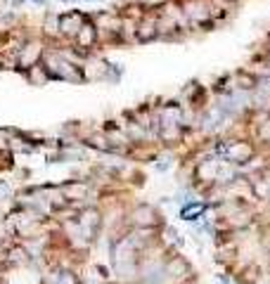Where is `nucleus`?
Returning <instances> with one entry per match:
<instances>
[{
  "label": "nucleus",
  "mask_w": 270,
  "mask_h": 284,
  "mask_svg": "<svg viewBox=\"0 0 270 284\" xmlns=\"http://www.w3.org/2000/svg\"><path fill=\"white\" fill-rule=\"evenodd\" d=\"M218 7H214L209 0H185L182 2V12H185V17L187 21H195V24H206L211 17H216Z\"/></svg>",
  "instance_id": "obj_1"
},
{
  "label": "nucleus",
  "mask_w": 270,
  "mask_h": 284,
  "mask_svg": "<svg viewBox=\"0 0 270 284\" xmlns=\"http://www.w3.org/2000/svg\"><path fill=\"white\" fill-rule=\"evenodd\" d=\"M225 161H230V163H247V161L253 159V147L249 142H230L228 144V152H225Z\"/></svg>",
  "instance_id": "obj_2"
},
{
  "label": "nucleus",
  "mask_w": 270,
  "mask_h": 284,
  "mask_svg": "<svg viewBox=\"0 0 270 284\" xmlns=\"http://www.w3.org/2000/svg\"><path fill=\"white\" fill-rule=\"evenodd\" d=\"M159 36V26H157V17H144L138 26V38L140 40H152Z\"/></svg>",
  "instance_id": "obj_3"
},
{
  "label": "nucleus",
  "mask_w": 270,
  "mask_h": 284,
  "mask_svg": "<svg viewBox=\"0 0 270 284\" xmlns=\"http://www.w3.org/2000/svg\"><path fill=\"white\" fill-rule=\"evenodd\" d=\"M133 220H135V225L147 228V225H154L157 223V213H154L152 206H140V209H135V213H133Z\"/></svg>",
  "instance_id": "obj_4"
},
{
  "label": "nucleus",
  "mask_w": 270,
  "mask_h": 284,
  "mask_svg": "<svg viewBox=\"0 0 270 284\" xmlns=\"http://www.w3.org/2000/svg\"><path fill=\"white\" fill-rule=\"evenodd\" d=\"M59 26H62L64 34H76V31H81V26H83V17H81L78 12H69V15L62 17Z\"/></svg>",
  "instance_id": "obj_5"
},
{
  "label": "nucleus",
  "mask_w": 270,
  "mask_h": 284,
  "mask_svg": "<svg viewBox=\"0 0 270 284\" xmlns=\"http://www.w3.org/2000/svg\"><path fill=\"white\" fill-rule=\"evenodd\" d=\"M62 192H64L67 199H83L86 192H88V187H86L83 182H69V185L62 187Z\"/></svg>",
  "instance_id": "obj_6"
},
{
  "label": "nucleus",
  "mask_w": 270,
  "mask_h": 284,
  "mask_svg": "<svg viewBox=\"0 0 270 284\" xmlns=\"http://www.w3.org/2000/svg\"><path fill=\"white\" fill-rule=\"evenodd\" d=\"M201 211H204V206H201V204L190 201V204H185V206H182L180 215H182V220H197L199 215H201Z\"/></svg>",
  "instance_id": "obj_7"
},
{
  "label": "nucleus",
  "mask_w": 270,
  "mask_h": 284,
  "mask_svg": "<svg viewBox=\"0 0 270 284\" xmlns=\"http://www.w3.org/2000/svg\"><path fill=\"white\" fill-rule=\"evenodd\" d=\"M78 43H81L83 48H90V45L95 43V26L83 24V26H81V31H78Z\"/></svg>",
  "instance_id": "obj_8"
},
{
  "label": "nucleus",
  "mask_w": 270,
  "mask_h": 284,
  "mask_svg": "<svg viewBox=\"0 0 270 284\" xmlns=\"http://www.w3.org/2000/svg\"><path fill=\"white\" fill-rule=\"evenodd\" d=\"M48 284H78V280L73 277L72 272H64V270H59V272H54L53 277L48 280Z\"/></svg>",
  "instance_id": "obj_9"
},
{
  "label": "nucleus",
  "mask_w": 270,
  "mask_h": 284,
  "mask_svg": "<svg viewBox=\"0 0 270 284\" xmlns=\"http://www.w3.org/2000/svg\"><path fill=\"white\" fill-rule=\"evenodd\" d=\"M154 168H157V171H168V168H171V161L168 159H162V161H157V166H154Z\"/></svg>",
  "instance_id": "obj_10"
},
{
  "label": "nucleus",
  "mask_w": 270,
  "mask_h": 284,
  "mask_svg": "<svg viewBox=\"0 0 270 284\" xmlns=\"http://www.w3.org/2000/svg\"><path fill=\"white\" fill-rule=\"evenodd\" d=\"M10 192V185L7 182H0V195H7Z\"/></svg>",
  "instance_id": "obj_11"
},
{
  "label": "nucleus",
  "mask_w": 270,
  "mask_h": 284,
  "mask_svg": "<svg viewBox=\"0 0 270 284\" xmlns=\"http://www.w3.org/2000/svg\"><path fill=\"white\" fill-rule=\"evenodd\" d=\"M26 0H12V5H24Z\"/></svg>",
  "instance_id": "obj_12"
},
{
  "label": "nucleus",
  "mask_w": 270,
  "mask_h": 284,
  "mask_svg": "<svg viewBox=\"0 0 270 284\" xmlns=\"http://www.w3.org/2000/svg\"><path fill=\"white\" fill-rule=\"evenodd\" d=\"M34 2H38V5H43V2H45V0H34Z\"/></svg>",
  "instance_id": "obj_13"
}]
</instances>
